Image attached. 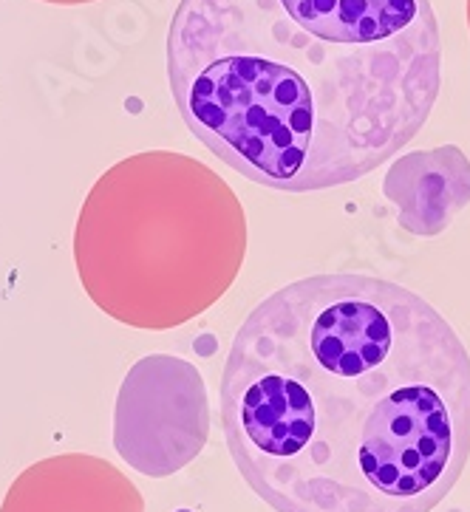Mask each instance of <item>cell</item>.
Instances as JSON below:
<instances>
[{
  "mask_svg": "<svg viewBox=\"0 0 470 512\" xmlns=\"http://www.w3.org/2000/svg\"><path fill=\"white\" fill-rule=\"evenodd\" d=\"M43 3H57V6H80V3H94V0H43Z\"/></svg>",
  "mask_w": 470,
  "mask_h": 512,
  "instance_id": "cell-7",
  "label": "cell"
},
{
  "mask_svg": "<svg viewBox=\"0 0 470 512\" xmlns=\"http://www.w3.org/2000/svg\"><path fill=\"white\" fill-rule=\"evenodd\" d=\"M247 255L233 187L193 156L122 159L88 190L74 230L85 295L122 326L179 329L216 306Z\"/></svg>",
  "mask_w": 470,
  "mask_h": 512,
  "instance_id": "cell-3",
  "label": "cell"
},
{
  "mask_svg": "<svg viewBox=\"0 0 470 512\" xmlns=\"http://www.w3.org/2000/svg\"><path fill=\"white\" fill-rule=\"evenodd\" d=\"M221 428L272 512H431L470 459L468 348L400 283L303 278L241 323Z\"/></svg>",
  "mask_w": 470,
  "mask_h": 512,
  "instance_id": "cell-1",
  "label": "cell"
},
{
  "mask_svg": "<svg viewBox=\"0 0 470 512\" xmlns=\"http://www.w3.org/2000/svg\"><path fill=\"white\" fill-rule=\"evenodd\" d=\"M468 26H470V0H468Z\"/></svg>",
  "mask_w": 470,
  "mask_h": 512,
  "instance_id": "cell-8",
  "label": "cell"
},
{
  "mask_svg": "<svg viewBox=\"0 0 470 512\" xmlns=\"http://www.w3.org/2000/svg\"><path fill=\"white\" fill-rule=\"evenodd\" d=\"M386 196L400 207V224L417 235H437L470 201V165L456 148L405 156L391 167Z\"/></svg>",
  "mask_w": 470,
  "mask_h": 512,
  "instance_id": "cell-6",
  "label": "cell"
},
{
  "mask_svg": "<svg viewBox=\"0 0 470 512\" xmlns=\"http://www.w3.org/2000/svg\"><path fill=\"white\" fill-rule=\"evenodd\" d=\"M0 512H145V498L119 467L91 453H60L26 467Z\"/></svg>",
  "mask_w": 470,
  "mask_h": 512,
  "instance_id": "cell-5",
  "label": "cell"
},
{
  "mask_svg": "<svg viewBox=\"0 0 470 512\" xmlns=\"http://www.w3.org/2000/svg\"><path fill=\"white\" fill-rule=\"evenodd\" d=\"M173 102L204 148L281 193L374 173L434 111L431 0H179Z\"/></svg>",
  "mask_w": 470,
  "mask_h": 512,
  "instance_id": "cell-2",
  "label": "cell"
},
{
  "mask_svg": "<svg viewBox=\"0 0 470 512\" xmlns=\"http://www.w3.org/2000/svg\"><path fill=\"white\" fill-rule=\"evenodd\" d=\"M207 394L199 371L176 357H145L117 397L114 447L142 476L182 470L207 442Z\"/></svg>",
  "mask_w": 470,
  "mask_h": 512,
  "instance_id": "cell-4",
  "label": "cell"
}]
</instances>
